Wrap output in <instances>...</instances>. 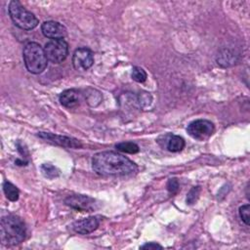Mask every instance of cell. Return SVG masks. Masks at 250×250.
<instances>
[{"label":"cell","instance_id":"obj_11","mask_svg":"<svg viewBox=\"0 0 250 250\" xmlns=\"http://www.w3.org/2000/svg\"><path fill=\"white\" fill-rule=\"evenodd\" d=\"M101 223V219L98 216H91L82 220L76 221L72 224V229L79 234H89L96 230Z\"/></svg>","mask_w":250,"mask_h":250},{"label":"cell","instance_id":"obj_17","mask_svg":"<svg viewBox=\"0 0 250 250\" xmlns=\"http://www.w3.org/2000/svg\"><path fill=\"white\" fill-rule=\"evenodd\" d=\"M131 76H132V79L136 82H139V83H143L146 80V72L142 68V67H139V66H134L133 69H132V73H131Z\"/></svg>","mask_w":250,"mask_h":250},{"label":"cell","instance_id":"obj_16","mask_svg":"<svg viewBox=\"0 0 250 250\" xmlns=\"http://www.w3.org/2000/svg\"><path fill=\"white\" fill-rule=\"evenodd\" d=\"M41 172L44 177L48 179H54L60 176V170L52 164L45 163L41 166Z\"/></svg>","mask_w":250,"mask_h":250},{"label":"cell","instance_id":"obj_20","mask_svg":"<svg viewBox=\"0 0 250 250\" xmlns=\"http://www.w3.org/2000/svg\"><path fill=\"white\" fill-rule=\"evenodd\" d=\"M167 189L172 194L176 193L179 190V182H178V180L176 178L169 179V181L167 183Z\"/></svg>","mask_w":250,"mask_h":250},{"label":"cell","instance_id":"obj_12","mask_svg":"<svg viewBox=\"0 0 250 250\" xmlns=\"http://www.w3.org/2000/svg\"><path fill=\"white\" fill-rule=\"evenodd\" d=\"M82 95L76 89H67L64 90L59 97V101L62 105L67 108H73L79 105L81 102Z\"/></svg>","mask_w":250,"mask_h":250},{"label":"cell","instance_id":"obj_5","mask_svg":"<svg viewBox=\"0 0 250 250\" xmlns=\"http://www.w3.org/2000/svg\"><path fill=\"white\" fill-rule=\"evenodd\" d=\"M44 50L48 61L61 63L68 55V44L63 39H53L46 43Z\"/></svg>","mask_w":250,"mask_h":250},{"label":"cell","instance_id":"obj_2","mask_svg":"<svg viewBox=\"0 0 250 250\" xmlns=\"http://www.w3.org/2000/svg\"><path fill=\"white\" fill-rule=\"evenodd\" d=\"M26 234L23 221L16 215H7L1 219L0 238L4 245H17L21 243Z\"/></svg>","mask_w":250,"mask_h":250},{"label":"cell","instance_id":"obj_19","mask_svg":"<svg viewBox=\"0 0 250 250\" xmlns=\"http://www.w3.org/2000/svg\"><path fill=\"white\" fill-rule=\"evenodd\" d=\"M238 213H239V217L242 220V222L246 226H249V223H250V206H249V204L240 206Z\"/></svg>","mask_w":250,"mask_h":250},{"label":"cell","instance_id":"obj_15","mask_svg":"<svg viewBox=\"0 0 250 250\" xmlns=\"http://www.w3.org/2000/svg\"><path fill=\"white\" fill-rule=\"evenodd\" d=\"M115 147L117 148V150L124 152V153H130V154H134L139 152L140 148L139 146L133 142H121L118 143Z\"/></svg>","mask_w":250,"mask_h":250},{"label":"cell","instance_id":"obj_21","mask_svg":"<svg viewBox=\"0 0 250 250\" xmlns=\"http://www.w3.org/2000/svg\"><path fill=\"white\" fill-rule=\"evenodd\" d=\"M141 249H162V246L155 242H149V243H146L145 245H143L141 247Z\"/></svg>","mask_w":250,"mask_h":250},{"label":"cell","instance_id":"obj_7","mask_svg":"<svg viewBox=\"0 0 250 250\" xmlns=\"http://www.w3.org/2000/svg\"><path fill=\"white\" fill-rule=\"evenodd\" d=\"M64 203L72 209L81 212H91L97 208V202L93 197L84 194H71L64 199Z\"/></svg>","mask_w":250,"mask_h":250},{"label":"cell","instance_id":"obj_4","mask_svg":"<svg viewBox=\"0 0 250 250\" xmlns=\"http://www.w3.org/2000/svg\"><path fill=\"white\" fill-rule=\"evenodd\" d=\"M9 15L16 26L24 30L35 28L39 21L29 11H27L19 1H11L9 4Z\"/></svg>","mask_w":250,"mask_h":250},{"label":"cell","instance_id":"obj_8","mask_svg":"<svg viewBox=\"0 0 250 250\" xmlns=\"http://www.w3.org/2000/svg\"><path fill=\"white\" fill-rule=\"evenodd\" d=\"M94 63V56L90 49L82 47L74 51L72 56V64L78 71L89 69Z\"/></svg>","mask_w":250,"mask_h":250},{"label":"cell","instance_id":"obj_3","mask_svg":"<svg viewBox=\"0 0 250 250\" xmlns=\"http://www.w3.org/2000/svg\"><path fill=\"white\" fill-rule=\"evenodd\" d=\"M23 62L26 69L33 74H39L47 67L48 59L45 50L36 42H28L22 50Z\"/></svg>","mask_w":250,"mask_h":250},{"label":"cell","instance_id":"obj_14","mask_svg":"<svg viewBox=\"0 0 250 250\" xmlns=\"http://www.w3.org/2000/svg\"><path fill=\"white\" fill-rule=\"evenodd\" d=\"M3 191L9 200L17 201L19 199L20 191H19L18 188L8 181H5L3 183Z\"/></svg>","mask_w":250,"mask_h":250},{"label":"cell","instance_id":"obj_10","mask_svg":"<svg viewBox=\"0 0 250 250\" xmlns=\"http://www.w3.org/2000/svg\"><path fill=\"white\" fill-rule=\"evenodd\" d=\"M37 136L46 142L64 146V147H72V148H78L81 147V144L78 140L72 139L69 137L65 136H61V135H54L52 133H46V132H39Z\"/></svg>","mask_w":250,"mask_h":250},{"label":"cell","instance_id":"obj_1","mask_svg":"<svg viewBox=\"0 0 250 250\" xmlns=\"http://www.w3.org/2000/svg\"><path fill=\"white\" fill-rule=\"evenodd\" d=\"M92 168L102 176H129L138 171L135 162L115 151L96 153L92 158Z\"/></svg>","mask_w":250,"mask_h":250},{"label":"cell","instance_id":"obj_13","mask_svg":"<svg viewBox=\"0 0 250 250\" xmlns=\"http://www.w3.org/2000/svg\"><path fill=\"white\" fill-rule=\"evenodd\" d=\"M167 149L172 152H178L181 151L185 147V140L177 135H168L167 136Z\"/></svg>","mask_w":250,"mask_h":250},{"label":"cell","instance_id":"obj_18","mask_svg":"<svg viewBox=\"0 0 250 250\" xmlns=\"http://www.w3.org/2000/svg\"><path fill=\"white\" fill-rule=\"evenodd\" d=\"M200 190H201V188H200L199 186L192 187L187 194V203L189 204V205L193 204L198 199L199 194H200Z\"/></svg>","mask_w":250,"mask_h":250},{"label":"cell","instance_id":"obj_9","mask_svg":"<svg viewBox=\"0 0 250 250\" xmlns=\"http://www.w3.org/2000/svg\"><path fill=\"white\" fill-rule=\"evenodd\" d=\"M41 31L47 38L53 39H63L67 35V30L64 25L55 21H44L41 25Z\"/></svg>","mask_w":250,"mask_h":250},{"label":"cell","instance_id":"obj_6","mask_svg":"<svg viewBox=\"0 0 250 250\" xmlns=\"http://www.w3.org/2000/svg\"><path fill=\"white\" fill-rule=\"evenodd\" d=\"M214 124L207 119H196L188 125L187 132L188 135L198 141H205L209 139L214 133Z\"/></svg>","mask_w":250,"mask_h":250}]
</instances>
